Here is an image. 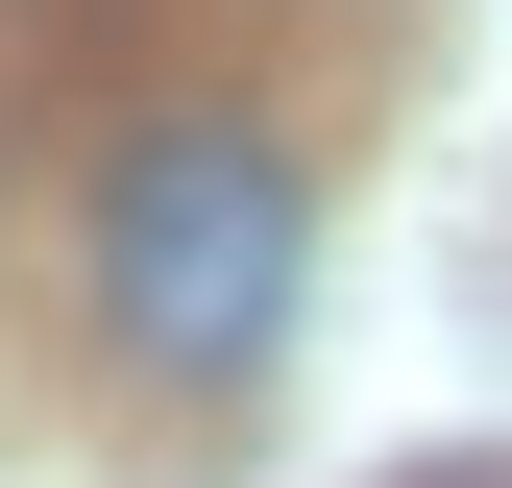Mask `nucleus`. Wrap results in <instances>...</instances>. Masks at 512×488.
<instances>
[{"label": "nucleus", "mask_w": 512, "mask_h": 488, "mask_svg": "<svg viewBox=\"0 0 512 488\" xmlns=\"http://www.w3.org/2000/svg\"><path fill=\"white\" fill-rule=\"evenodd\" d=\"M293 269H317V196L269 122H147L98 171V342L147 366H269L293 342Z\"/></svg>", "instance_id": "nucleus-1"}]
</instances>
